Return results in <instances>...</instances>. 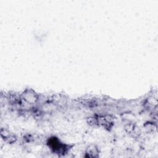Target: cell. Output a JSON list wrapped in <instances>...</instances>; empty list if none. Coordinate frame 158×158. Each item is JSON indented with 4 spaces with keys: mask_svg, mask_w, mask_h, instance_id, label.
<instances>
[{
    "mask_svg": "<svg viewBox=\"0 0 158 158\" xmlns=\"http://www.w3.org/2000/svg\"><path fill=\"white\" fill-rule=\"evenodd\" d=\"M23 99L29 104L35 103L38 99L37 94L31 89H26L22 94Z\"/></svg>",
    "mask_w": 158,
    "mask_h": 158,
    "instance_id": "1",
    "label": "cell"
},
{
    "mask_svg": "<svg viewBox=\"0 0 158 158\" xmlns=\"http://www.w3.org/2000/svg\"><path fill=\"white\" fill-rule=\"evenodd\" d=\"M1 133V136L4 139L5 141H6L9 143H14L15 141V140H16L15 136H14L13 135L10 134L6 130L2 129Z\"/></svg>",
    "mask_w": 158,
    "mask_h": 158,
    "instance_id": "3",
    "label": "cell"
},
{
    "mask_svg": "<svg viewBox=\"0 0 158 158\" xmlns=\"http://www.w3.org/2000/svg\"><path fill=\"white\" fill-rule=\"evenodd\" d=\"M98 154L99 151L97 147L94 145H90L86 149L85 156L89 157H96L98 156Z\"/></svg>",
    "mask_w": 158,
    "mask_h": 158,
    "instance_id": "2",
    "label": "cell"
}]
</instances>
